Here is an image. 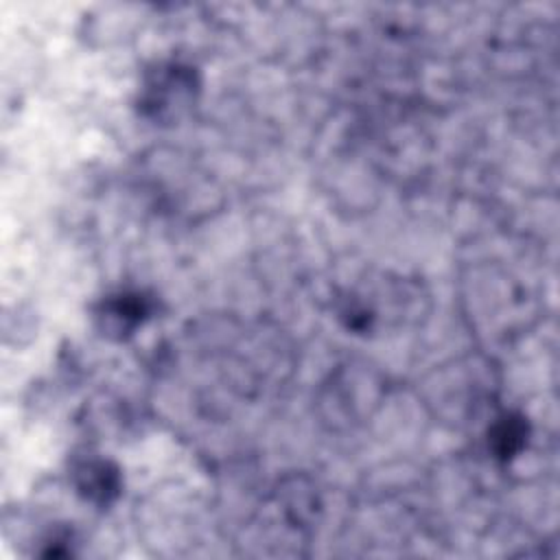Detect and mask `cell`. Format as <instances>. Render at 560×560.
<instances>
[{
  "label": "cell",
  "instance_id": "1",
  "mask_svg": "<svg viewBox=\"0 0 560 560\" xmlns=\"http://www.w3.org/2000/svg\"><path fill=\"white\" fill-rule=\"evenodd\" d=\"M195 90H197V79L190 68L179 63L158 66L142 85L140 105L144 114L158 120H164L186 109L192 101Z\"/></svg>",
  "mask_w": 560,
  "mask_h": 560
},
{
  "label": "cell",
  "instance_id": "2",
  "mask_svg": "<svg viewBox=\"0 0 560 560\" xmlns=\"http://www.w3.org/2000/svg\"><path fill=\"white\" fill-rule=\"evenodd\" d=\"M149 315V300L140 293H118L109 295L98 317L103 319V328L107 332H116L118 337L133 332L138 324Z\"/></svg>",
  "mask_w": 560,
  "mask_h": 560
},
{
  "label": "cell",
  "instance_id": "3",
  "mask_svg": "<svg viewBox=\"0 0 560 560\" xmlns=\"http://www.w3.org/2000/svg\"><path fill=\"white\" fill-rule=\"evenodd\" d=\"M79 492L94 503H109L120 488L118 470L103 459H85L74 468Z\"/></svg>",
  "mask_w": 560,
  "mask_h": 560
},
{
  "label": "cell",
  "instance_id": "4",
  "mask_svg": "<svg viewBox=\"0 0 560 560\" xmlns=\"http://www.w3.org/2000/svg\"><path fill=\"white\" fill-rule=\"evenodd\" d=\"M527 440V424L518 416H503L490 431V444L503 459L514 457Z\"/></svg>",
  "mask_w": 560,
  "mask_h": 560
}]
</instances>
